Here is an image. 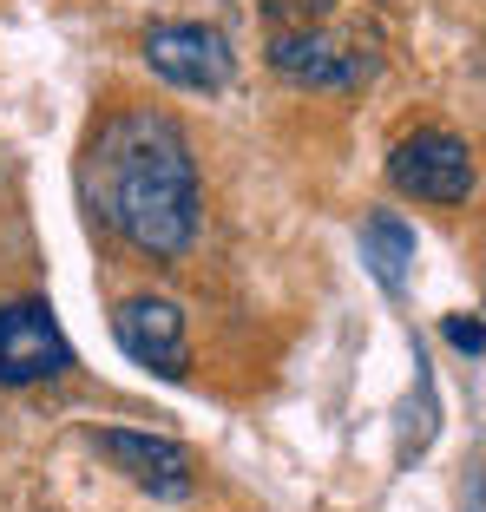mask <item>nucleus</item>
Masks as SVG:
<instances>
[{
  "label": "nucleus",
  "mask_w": 486,
  "mask_h": 512,
  "mask_svg": "<svg viewBox=\"0 0 486 512\" xmlns=\"http://www.w3.org/2000/svg\"><path fill=\"white\" fill-rule=\"evenodd\" d=\"M145 66L165 86H184V92H224L230 73H237L224 33L198 27V20H165V27L145 33Z\"/></svg>",
  "instance_id": "4"
},
{
  "label": "nucleus",
  "mask_w": 486,
  "mask_h": 512,
  "mask_svg": "<svg viewBox=\"0 0 486 512\" xmlns=\"http://www.w3.org/2000/svg\"><path fill=\"white\" fill-rule=\"evenodd\" d=\"M112 335L138 368L165 381H184V309L171 296H132L112 309Z\"/></svg>",
  "instance_id": "5"
},
{
  "label": "nucleus",
  "mask_w": 486,
  "mask_h": 512,
  "mask_svg": "<svg viewBox=\"0 0 486 512\" xmlns=\"http://www.w3.org/2000/svg\"><path fill=\"white\" fill-rule=\"evenodd\" d=\"M73 368V342L60 335L40 296H20L0 309V388H33Z\"/></svg>",
  "instance_id": "2"
},
{
  "label": "nucleus",
  "mask_w": 486,
  "mask_h": 512,
  "mask_svg": "<svg viewBox=\"0 0 486 512\" xmlns=\"http://www.w3.org/2000/svg\"><path fill=\"white\" fill-rule=\"evenodd\" d=\"M92 204L152 263H178L198 237V165L165 112H119L92 138Z\"/></svg>",
  "instance_id": "1"
},
{
  "label": "nucleus",
  "mask_w": 486,
  "mask_h": 512,
  "mask_svg": "<svg viewBox=\"0 0 486 512\" xmlns=\"http://www.w3.org/2000/svg\"><path fill=\"white\" fill-rule=\"evenodd\" d=\"M447 342H454V348H467V355H480V348H486V322L454 316V322H447Z\"/></svg>",
  "instance_id": "9"
},
{
  "label": "nucleus",
  "mask_w": 486,
  "mask_h": 512,
  "mask_svg": "<svg viewBox=\"0 0 486 512\" xmlns=\"http://www.w3.org/2000/svg\"><path fill=\"white\" fill-rule=\"evenodd\" d=\"M276 73L303 79V86H355L362 79V60H355L349 46L322 40V33H283V40L270 46Z\"/></svg>",
  "instance_id": "7"
},
{
  "label": "nucleus",
  "mask_w": 486,
  "mask_h": 512,
  "mask_svg": "<svg viewBox=\"0 0 486 512\" xmlns=\"http://www.w3.org/2000/svg\"><path fill=\"white\" fill-rule=\"evenodd\" d=\"M92 447L106 453L132 486H145L152 499H184L191 493V460H184V447H171V440L132 434V427H99Z\"/></svg>",
  "instance_id": "6"
},
{
  "label": "nucleus",
  "mask_w": 486,
  "mask_h": 512,
  "mask_svg": "<svg viewBox=\"0 0 486 512\" xmlns=\"http://www.w3.org/2000/svg\"><path fill=\"white\" fill-rule=\"evenodd\" d=\"M362 263H368V276H375L388 296H401L408 276H414V230L401 224L395 211H375L362 224Z\"/></svg>",
  "instance_id": "8"
},
{
  "label": "nucleus",
  "mask_w": 486,
  "mask_h": 512,
  "mask_svg": "<svg viewBox=\"0 0 486 512\" xmlns=\"http://www.w3.org/2000/svg\"><path fill=\"white\" fill-rule=\"evenodd\" d=\"M388 178H395V191L421 197V204H467L473 197V151L454 132H408L388 151Z\"/></svg>",
  "instance_id": "3"
}]
</instances>
